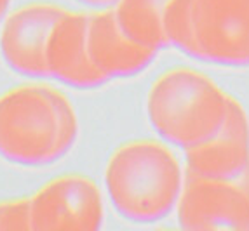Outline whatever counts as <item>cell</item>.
I'll use <instances>...</instances> for the list:
<instances>
[{"label": "cell", "instance_id": "1", "mask_svg": "<svg viewBox=\"0 0 249 231\" xmlns=\"http://www.w3.org/2000/svg\"><path fill=\"white\" fill-rule=\"evenodd\" d=\"M178 158L167 146L150 139L117 148L105 170V186L115 211L133 223L160 221L178 203L183 186Z\"/></svg>", "mask_w": 249, "mask_h": 231}, {"label": "cell", "instance_id": "2", "mask_svg": "<svg viewBox=\"0 0 249 231\" xmlns=\"http://www.w3.org/2000/svg\"><path fill=\"white\" fill-rule=\"evenodd\" d=\"M230 99L208 75L192 68H175L160 75L148 91L146 115L166 143L187 149L221 127Z\"/></svg>", "mask_w": 249, "mask_h": 231}, {"label": "cell", "instance_id": "3", "mask_svg": "<svg viewBox=\"0 0 249 231\" xmlns=\"http://www.w3.org/2000/svg\"><path fill=\"white\" fill-rule=\"evenodd\" d=\"M11 143L25 162L46 164L61 157L77 137L73 108L58 92L32 89L18 94L9 113Z\"/></svg>", "mask_w": 249, "mask_h": 231}, {"label": "cell", "instance_id": "4", "mask_svg": "<svg viewBox=\"0 0 249 231\" xmlns=\"http://www.w3.org/2000/svg\"><path fill=\"white\" fill-rule=\"evenodd\" d=\"M176 212L187 230L249 231V165L229 179L185 170Z\"/></svg>", "mask_w": 249, "mask_h": 231}, {"label": "cell", "instance_id": "5", "mask_svg": "<svg viewBox=\"0 0 249 231\" xmlns=\"http://www.w3.org/2000/svg\"><path fill=\"white\" fill-rule=\"evenodd\" d=\"M187 56L221 66H248L249 0H192Z\"/></svg>", "mask_w": 249, "mask_h": 231}, {"label": "cell", "instance_id": "6", "mask_svg": "<svg viewBox=\"0 0 249 231\" xmlns=\"http://www.w3.org/2000/svg\"><path fill=\"white\" fill-rule=\"evenodd\" d=\"M32 215L37 228L94 231L103 226V198L91 179L70 176L42 191Z\"/></svg>", "mask_w": 249, "mask_h": 231}, {"label": "cell", "instance_id": "7", "mask_svg": "<svg viewBox=\"0 0 249 231\" xmlns=\"http://www.w3.org/2000/svg\"><path fill=\"white\" fill-rule=\"evenodd\" d=\"M188 172L202 178H235L249 165V118L239 101L230 99L229 113L211 137L185 149Z\"/></svg>", "mask_w": 249, "mask_h": 231}, {"label": "cell", "instance_id": "8", "mask_svg": "<svg viewBox=\"0 0 249 231\" xmlns=\"http://www.w3.org/2000/svg\"><path fill=\"white\" fill-rule=\"evenodd\" d=\"M88 52L92 65L107 80L125 79L148 68L159 50L138 44L119 26L113 9L89 14Z\"/></svg>", "mask_w": 249, "mask_h": 231}, {"label": "cell", "instance_id": "9", "mask_svg": "<svg viewBox=\"0 0 249 231\" xmlns=\"http://www.w3.org/2000/svg\"><path fill=\"white\" fill-rule=\"evenodd\" d=\"M88 23L89 14L63 13L51 32L46 49L47 73L80 89L108 82L89 58Z\"/></svg>", "mask_w": 249, "mask_h": 231}, {"label": "cell", "instance_id": "10", "mask_svg": "<svg viewBox=\"0 0 249 231\" xmlns=\"http://www.w3.org/2000/svg\"><path fill=\"white\" fill-rule=\"evenodd\" d=\"M61 14L63 11L59 9L38 7L26 11L18 19L13 47L18 63L32 73L47 75V42H49L51 32Z\"/></svg>", "mask_w": 249, "mask_h": 231}, {"label": "cell", "instance_id": "11", "mask_svg": "<svg viewBox=\"0 0 249 231\" xmlns=\"http://www.w3.org/2000/svg\"><path fill=\"white\" fill-rule=\"evenodd\" d=\"M171 0H117L113 14L129 38L160 50L167 47L164 17Z\"/></svg>", "mask_w": 249, "mask_h": 231}, {"label": "cell", "instance_id": "12", "mask_svg": "<svg viewBox=\"0 0 249 231\" xmlns=\"http://www.w3.org/2000/svg\"><path fill=\"white\" fill-rule=\"evenodd\" d=\"M84 4L94 5V7H108V5H113L117 0H80Z\"/></svg>", "mask_w": 249, "mask_h": 231}]
</instances>
